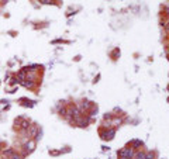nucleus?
<instances>
[{"mask_svg":"<svg viewBox=\"0 0 169 159\" xmlns=\"http://www.w3.org/2000/svg\"><path fill=\"white\" fill-rule=\"evenodd\" d=\"M134 153H135V151L131 146H126V148H123V149L119 151V156L121 159H133L134 158Z\"/></svg>","mask_w":169,"mask_h":159,"instance_id":"obj_1","label":"nucleus"},{"mask_svg":"<svg viewBox=\"0 0 169 159\" xmlns=\"http://www.w3.org/2000/svg\"><path fill=\"white\" fill-rule=\"evenodd\" d=\"M116 135V128H106V130H100V137L104 141H110Z\"/></svg>","mask_w":169,"mask_h":159,"instance_id":"obj_2","label":"nucleus"},{"mask_svg":"<svg viewBox=\"0 0 169 159\" xmlns=\"http://www.w3.org/2000/svg\"><path fill=\"white\" fill-rule=\"evenodd\" d=\"M93 106H95V104H92V102H88V100H83V102L81 103V106H79L78 109L81 110L82 114H85V113H89V110H90V109H92Z\"/></svg>","mask_w":169,"mask_h":159,"instance_id":"obj_3","label":"nucleus"},{"mask_svg":"<svg viewBox=\"0 0 169 159\" xmlns=\"http://www.w3.org/2000/svg\"><path fill=\"white\" fill-rule=\"evenodd\" d=\"M34 146H35V141H32V139H30L28 142H25L24 145H23V148H24V155L30 153V152L34 149Z\"/></svg>","mask_w":169,"mask_h":159,"instance_id":"obj_4","label":"nucleus"},{"mask_svg":"<svg viewBox=\"0 0 169 159\" xmlns=\"http://www.w3.org/2000/svg\"><path fill=\"white\" fill-rule=\"evenodd\" d=\"M142 145H144V142H142L141 139H133V141L130 142L128 146H131V148H133L134 151H138V149H140V148L142 146Z\"/></svg>","mask_w":169,"mask_h":159,"instance_id":"obj_5","label":"nucleus"},{"mask_svg":"<svg viewBox=\"0 0 169 159\" xmlns=\"http://www.w3.org/2000/svg\"><path fill=\"white\" fill-rule=\"evenodd\" d=\"M145 153H147L145 151H142V149H138V151H135V153H134V158H133V159H144L145 158Z\"/></svg>","mask_w":169,"mask_h":159,"instance_id":"obj_6","label":"nucleus"},{"mask_svg":"<svg viewBox=\"0 0 169 159\" xmlns=\"http://www.w3.org/2000/svg\"><path fill=\"white\" fill-rule=\"evenodd\" d=\"M144 159H155V153H154L152 151L147 152V153H145V158H144Z\"/></svg>","mask_w":169,"mask_h":159,"instance_id":"obj_7","label":"nucleus"},{"mask_svg":"<svg viewBox=\"0 0 169 159\" xmlns=\"http://www.w3.org/2000/svg\"><path fill=\"white\" fill-rule=\"evenodd\" d=\"M24 158V155H20V153H17V152H14L11 156H10V159H23Z\"/></svg>","mask_w":169,"mask_h":159,"instance_id":"obj_8","label":"nucleus"},{"mask_svg":"<svg viewBox=\"0 0 169 159\" xmlns=\"http://www.w3.org/2000/svg\"><path fill=\"white\" fill-rule=\"evenodd\" d=\"M165 30H166V32L169 34V21H168L166 24H165Z\"/></svg>","mask_w":169,"mask_h":159,"instance_id":"obj_9","label":"nucleus"},{"mask_svg":"<svg viewBox=\"0 0 169 159\" xmlns=\"http://www.w3.org/2000/svg\"><path fill=\"white\" fill-rule=\"evenodd\" d=\"M42 3H52V0H41Z\"/></svg>","mask_w":169,"mask_h":159,"instance_id":"obj_10","label":"nucleus"},{"mask_svg":"<svg viewBox=\"0 0 169 159\" xmlns=\"http://www.w3.org/2000/svg\"><path fill=\"white\" fill-rule=\"evenodd\" d=\"M166 89H168V92H169V85H168V88H166Z\"/></svg>","mask_w":169,"mask_h":159,"instance_id":"obj_11","label":"nucleus"},{"mask_svg":"<svg viewBox=\"0 0 169 159\" xmlns=\"http://www.w3.org/2000/svg\"><path fill=\"white\" fill-rule=\"evenodd\" d=\"M168 102H169V99H168Z\"/></svg>","mask_w":169,"mask_h":159,"instance_id":"obj_12","label":"nucleus"},{"mask_svg":"<svg viewBox=\"0 0 169 159\" xmlns=\"http://www.w3.org/2000/svg\"><path fill=\"white\" fill-rule=\"evenodd\" d=\"M120 159H121V158H120Z\"/></svg>","mask_w":169,"mask_h":159,"instance_id":"obj_13","label":"nucleus"}]
</instances>
